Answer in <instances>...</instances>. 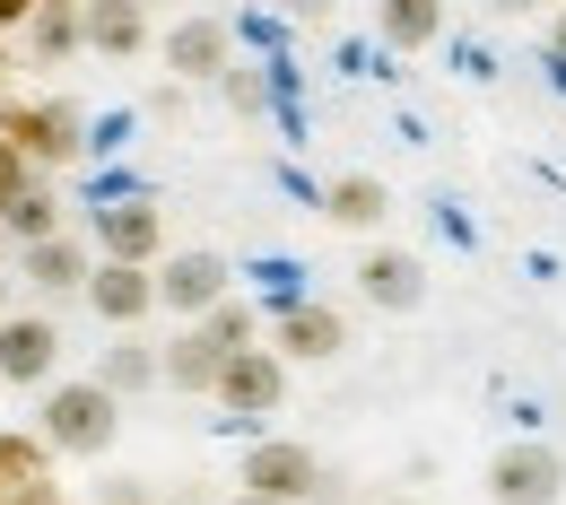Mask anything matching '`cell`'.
<instances>
[{"label":"cell","instance_id":"obj_21","mask_svg":"<svg viewBox=\"0 0 566 505\" xmlns=\"http://www.w3.org/2000/svg\"><path fill=\"white\" fill-rule=\"evenodd\" d=\"M287 62H227V78H218V96H227V114H244V123H262L271 114V87H280Z\"/></svg>","mask_w":566,"mask_h":505},{"label":"cell","instance_id":"obj_24","mask_svg":"<svg viewBox=\"0 0 566 505\" xmlns=\"http://www.w3.org/2000/svg\"><path fill=\"white\" fill-rule=\"evenodd\" d=\"M27 192H35V166H27V148H18V140H9V131H0V218L18 210Z\"/></svg>","mask_w":566,"mask_h":505},{"label":"cell","instance_id":"obj_1","mask_svg":"<svg viewBox=\"0 0 566 505\" xmlns=\"http://www.w3.org/2000/svg\"><path fill=\"white\" fill-rule=\"evenodd\" d=\"M35 435H44L62 462H96V453H114V435H123V392L96 383V375H62V383H44V401H35Z\"/></svg>","mask_w":566,"mask_h":505},{"label":"cell","instance_id":"obj_34","mask_svg":"<svg viewBox=\"0 0 566 505\" xmlns=\"http://www.w3.org/2000/svg\"><path fill=\"white\" fill-rule=\"evenodd\" d=\"M227 505H271V497H253V488H235V497H227Z\"/></svg>","mask_w":566,"mask_h":505},{"label":"cell","instance_id":"obj_13","mask_svg":"<svg viewBox=\"0 0 566 505\" xmlns=\"http://www.w3.org/2000/svg\"><path fill=\"white\" fill-rule=\"evenodd\" d=\"M157 358H166V392H184V401H210L218 375H227V358L235 349H218L201 323H175L166 340H157Z\"/></svg>","mask_w":566,"mask_h":505},{"label":"cell","instance_id":"obj_5","mask_svg":"<svg viewBox=\"0 0 566 505\" xmlns=\"http://www.w3.org/2000/svg\"><path fill=\"white\" fill-rule=\"evenodd\" d=\"M227 296H235V262L210 253V244H184V253L157 262V314H175V323H201Z\"/></svg>","mask_w":566,"mask_h":505},{"label":"cell","instance_id":"obj_11","mask_svg":"<svg viewBox=\"0 0 566 505\" xmlns=\"http://www.w3.org/2000/svg\"><path fill=\"white\" fill-rule=\"evenodd\" d=\"M157 53H166V71L184 78V87H218L227 62H235V27L227 18H175Z\"/></svg>","mask_w":566,"mask_h":505},{"label":"cell","instance_id":"obj_9","mask_svg":"<svg viewBox=\"0 0 566 505\" xmlns=\"http://www.w3.org/2000/svg\"><path fill=\"white\" fill-rule=\"evenodd\" d=\"M489 497L496 505H558L566 497V462L549 453V444H496V462H489Z\"/></svg>","mask_w":566,"mask_h":505},{"label":"cell","instance_id":"obj_8","mask_svg":"<svg viewBox=\"0 0 566 505\" xmlns=\"http://www.w3.org/2000/svg\"><path fill=\"white\" fill-rule=\"evenodd\" d=\"M96 280V244L87 235H44V244H18V288L35 296V305H62V296H87Z\"/></svg>","mask_w":566,"mask_h":505},{"label":"cell","instance_id":"obj_32","mask_svg":"<svg viewBox=\"0 0 566 505\" xmlns=\"http://www.w3.org/2000/svg\"><path fill=\"white\" fill-rule=\"evenodd\" d=\"M489 9H496V18H523V9H532V0H489Z\"/></svg>","mask_w":566,"mask_h":505},{"label":"cell","instance_id":"obj_33","mask_svg":"<svg viewBox=\"0 0 566 505\" xmlns=\"http://www.w3.org/2000/svg\"><path fill=\"white\" fill-rule=\"evenodd\" d=\"M9 296H18V271H0V314H9Z\"/></svg>","mask_w":566,"mask_h":505},{"label":"cell","instance_id":"obj_28","mask_svg":"<svg viewBox=\"0 0 566 505\" xmlns=\"http://www.w3.org/2000/svg\"><path fill=\"white\" fill-rule=\"evenodd\" d=\"M305 505H349V480H340V471H323V488H314Z\"/></svg>","mask_w":566,"mask_h":505},{"label":"cell","instance_id":"obj_25","mask_svg":"<svg viewBox=\"0 0 566 505\" xmlns=\"http://www.w3.org/2000/svg\"><path fill=\"white\" fill-rule=\"evenodd\" d=\"M96 497H105V505H148V480H132V471H114V480H96Z\"/></svg>","mask_w":566,"mask_h":505},{"label":"cell","instance_id":"obj_15","mask_svg":"<svg viewBox=\"0 0 566 505\" xmlns=\"http://www.w3.org/2000/svg\"><path fill=\"white\" fill-rule=\"evenodd\" d=\"M148 44V0H87V53H105V62H140Z\"/></svg>","mask_w":566,"mask_h":505},{"label":"cell","instance_id":"obj_12","mask_svg":"<svg viewBox=\"0 0 566 505\" xmlns=\"http://www.w3.org/2000/svg\"><path fill=\"white\" fill-rule=\"evenodd\" d=\"M87 314H96L105 332H140L148 314H157V262H96Z\"/></svg>","mask_w":566,"mask_h":505},{"label":"cell","instance_id":"obj_31","mask_svg":"<svg viewBox=\"0 0 566 505\" xmlns=\"http://www.w3.org/2000/svg\"><path fill=\"white\" fill-rule=\"evenodd\" d=\"M0 96H18V53H9V35H0Z\"/></svg>","mask_w":566,"mask_h":505},{"label":"cell","instance_id":"obj_27","mask_svg":"<svg viewBox=\"0 0 566 505\" xmlns=\"http://www.w3.org/2000/svg\"><path fill=\"white\" fill-rule=\"evenodd\" d=\"M44 0H0V35H27V18H35Z\"/></svg>","mask_w":566,"mask_h":505},{"label":"cell","instance_id":"obj_35","mask_svg":"<svg viewBox=\"0 0 566 505\" xmlns=\"http://www.w3.org/2000/svg\"><path fill=\"white\" fill-rule=\"evenodd\" d=\"M384 505H410V497H384Z\"/></svg>","mask_w":566,"mask_h":505},{"label":"cell","instance_id":"obj_19","mask_svg":"<svg viewBox=\"0 0 566 505\" xmlns=\"http://www.w3.org/2000/svg\"><path fill=\"white\" fill-rule=\"evenodd\" d=\"M27 53H35V62L87 53V0H44V9L27 18Z\"/></svg>","mask_w":566,"mask_h":505},{"label":"cell","instance_id":"obj_20","mask_svg":"<svg viewBox=\"0 0 566 505\" xmlns=\"http://www.w3.org/2000/svg\"><path fill=\"white\" fill-rule=\"evenodd\" d=\"M53 462H62V453H53L35 428H0V497L44 488V480H53Z\"/></svg>","mask_w":566,"mask_h":505},{"label":"cell","instance_id":"obj_4","mask_svg":"<svg viewBox=\"0 0 566 505\" xmlns=\"http://www.w3.org/2000/svg\"><path fill=\"white\" fill-rule=\"evenodd\" d=\"M235 488H253V497H271V505H305L323 488V453L296 444V435H253L244 462H235Z\"/></svg>","mask_w":566,"mask_h":505},{"label":"cell","instance_id":"obj_18","mask_svg":"<svg viewBox=\"0 0 566 505\" xmlns=\"http://www.w3.org/2000/svg\"><path fill=\"white\" fill-rule=\"evenodd\" d=\"M444 35V0H375V44L384 53H427Z\"/></svg>","mask_w":566,"mask_h":505},{"label":"cell","instance_id":"obj_22","mask_svg":"<svg viewBox=\"0 0 566 505\" xmlns=\"http://www.w3.org/2000/svg\"><path fill=\"white\" fill-rule=\"evenodd\" d=\"M0 227H9V244H44V235H62V192L35 175V192H27L18 210L0 218Z\"/></svg>","mask_w":566,"mask_h":505},{"label":"cell","instance_id":"obj_26","mask_svg":"<svg viewBox=\"0 0 566 505\" xmlns=\"http://www.w3.org/2000/svg\"><path fill=\"white\" fill-rule=\"evenodd\" d=\"M271 9H280V18H296V27H323L340 0H271Z\"/></svg>","mask_w":566,"mask_h":505},{"label":"cell","instance_id":"obj_10","mask_svg":"<svg viewBox=\"0 0 566 505\" xmlns=\"http://www.w3.org/2000/svg\"><path fill=\"white\" fill-rule=\"evenodd\" d=\"M271 349H280L287 366H296V358H305V366L340 358V349H349V314H340V305H323V296H296V305L271 314Z\"/></svg>","mask_w":566,"mask_h":505},{"label":"cell","instance_id":"obj_23","mask_svg":"<svg viewBox=\"0 0 566 505\" xmlns=\"http://www.w3.org/2000/svg\"><path fill=\"white\" fill-rule=\"evenodd\" d=\"M201 332H210L218 349H253V340H262V314H253L244 296H227V305H210V314H201Z\"/></svg>","mask_w":566,"mask_h":505},{"label":"cell","instance_id":"obj_16","mask_svg":"<svg viewBox=\"0 0 566 505\" xmlns=\"http://www.w3.org/2000/svg\"><path fill=\"white\" fill-rule=\"evenodd\" d=\"M314 201H323V218H332V227H349V235H375V227L392 218V192H384V175H332Z\"/></svg>","mask_w":566,"mask_h":505},{"label":"cell","instance_id":"obj_17","mask_svg":"<svg viewBox=\"0 0 566 505\" xmlns=\"http://www.w3.org/2000/svg\"><path fill=\"white\" fill-rule=\"evenodd\" d=\"M96 383H114L123 401H132V392H148V383H166V358H157V340H140V332H114V340L96 349Z\"/></svg>","mask_w":566,"mask_h":505},{"label":"cell","instance_id":"obj_29","mask_svg":"<svg viewBox=\"0 0 566 505\" xmlns=\"http://www.w3.org/2000/svg\"><path fill=\"white\" fill-rule=\"evenodd\" d=\"M549 71L566 78V9H558V18H549Z\"/></svg>","mask_w":566,"mask_h":505},{"label":"cell","instance_id":"obj_3","mask_svg":"<svg viewBox=\"0 0 566 505\" xmlns=\"http://www.w3.org/2000/svg\"><path fill=\"white\" fill-rule=\"evenodd\" d=\"M87 244H96V262H166V210H157V192L87 201Z\"/></svg>","mask_w":566,"mask_h":505},{"label":"cell","instance_id":"obj_14","mask_svg":"<svg viewBox=\"0 0 566 505\" xmlns=\"http://www.w3.org/2000/svg\"><path fill=\"white\" fill-rule=\"evenodd\" d=\"M357 296H366L375 314H410V305L427 296V262H419V253H401V244H366Z\"/></svg>","mask_w":566,"mask_h":505},{"label":"cell","instance_id":"obj_2","mask_svg":"<svg viewBox=\"0 0 566 505\" xmlns=\"http://www.w3.org/2000/svg\"><path fill=\"white\" fill-rule=\"evenodd\" d=\"M0 131L27 148L35 175H62V166L87 157V114L71 96H0Z\"/></svg>","mask_w":566,"mask_h":505},{"label":"cell","instance_id":"obj_7","mask_svg":"<svg viewBox=\"0 0 566 505\" xmlns=\"http://www.w3.org/2000/svg\"><path fill=\"white\" fill-rule=\"evenodd\" d=\"M0 383L9 392H44L62 383V323L35 305V314H0Z\"/></svg>","mask_w":566,"mask_h":505},{"label":"cell","instance_id":"obj_30","mask_svg":"<svg viewBox=\"0 0 566 505\" xmlns=\"http://www.w3.org/2000/svg\"><path fill=\"white\" fill-rule=\"evenodd\" d=\"M0 505H62V488L44 480V488H18V497H0Z\"/></svg>","mask_w":566,"mask_h":505},{"label":"cell","instance_id":"obj_6","mask_svg":"<svg viewBox=\"0 0 566 505\" xmlns=\"http://www.w3.org/2000/svg\"><path fill=\"white\" fill-rule=\"evenodd\" d=\"M218 410H227V428H253V419H271L287 401V358L271 349V340H253V349H235L227 358V375H218V392H210Z\"/></svg>","mask_w":566,"mask_h":505}]
</instances>
